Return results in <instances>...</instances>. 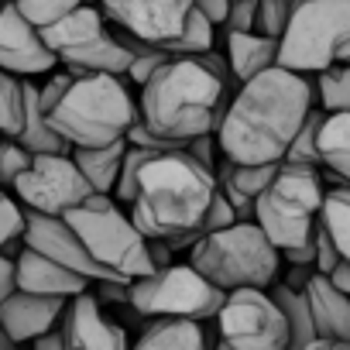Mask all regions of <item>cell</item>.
<instances>
[{"label": "cell", "mask_w": 350, "mask_h": 350, "mask_svg": "<svg viewBox=\"0 0 350 350\" xmlns=\"http://www.w3.org/2000/svg\"><path fill=\"white\" fill-rule=\"evenodd\" d=\"M323 117H326V110L312 103V107H309V113L302 117L299 131L292 134L288 148H285V161H306V165H319V148H316V141H319Z\"/></svg>", "instance_id": "cell-29"}, {"label": "cell", "mask_w": 350, "mask_h": 350, "mask_svg": "<svg viewBox=\"0 0 350 350\" xmlns=\"http://www.w3.org/2000/svg\"><path fill=\"white\" fill-rule=\"evenodd\" d=\"M312 103L316 86L309 72L268 66L227 96L213 127L220 154L241 165L282 161L292 134L299 131Z\"/></svg>", "instance_id": "cell-1"}, {"label": "cell", "mask_w": 350, "mask_h": 350, "mask_svg": "<svg viewBox=\"0 0 350 350\" xmlns=\"http://www.w3.org/2000/svg\"><path fill=\"white\" fill-rule=\"evenodd\" d=\"M86 4H100V0H86Z\"/></svg>", "instance_id": "cell-49"}, {"label": "cell", "mask_w": 350, "mask_h": 350, "mask_svg": "<svg viewBox=\"0 0 350 350\" xmlns=\"http://www.w3.org/2000/svg\"><path fill=\"white\" fill-rule=\"evenodd\" d=\"M31 151L18 141V137H0V189H11L14 186V179L31 165Z\"/></svg>", "instance_id": "cell-32"}, {"label": "cell", "mask_w": 350, "mask_h": 350, "mask_svg": "<svg viewBox=\"0 0 350 350\" xmlns=\"http://www.w3.org/2000/svg\"><path fill=\"white\" fill-rule=\"evenodd\" d=\"M96 8L110 25L134 35L137 42L165 45L179 38L193 0H100Z\"/></svg>", "instance_id": "cell-14"}, {"label": "cell", "mask_w": 350, "mask_h": 350, "mask_svg": "<svg viewBox=\"0 0 350 350\" xmlns=\"http://www.w3.org/2000/svg\"><path fill=\"white\" fill-rule=\"evenodd\" d=\"M45 117L69 141V148H93L127 134V127L137 120V100L131 96L124 76L83 72L69 79Z\"/></svg>", "instance_id": "cell-4"}, {"label": "cell", "mask_w": 350, "mask_h": 350, "mask_svg": "<svg viewBox=\"0 0 350 350\" xmlns=\"http://www.w3.org/2000/svg\"><path fill=\"white\" fill-rule=\"evenodd\" d=\"M11 4H14L28 21H35V25L42 28V25H52V21H59L62 14L76 11L79 4H86V0H11Z\"/></svg>", "instance_id": "cell-34"}, {"label": "cell", "mask_w": 350, "mask_h": 350, "mask_svg": "<svg viewBox=\"0 0 350 350\" xmlns=\"http://www.w3.org/2000/svg\"><path fill=\"white\" fill-rule=\"evenodd\" d=\"M319 220L329 230L336 251L343 261H350V186H336L329 193H323V206H319Z\"/></svg>", "instance_id": "cell-26"}, {"label": "cell", "mask_w": 350, "mask_h": 350, "mask_svg": "<svg viewBox=\"0 0 350 350\" xmlns=\"http://www.w3.org/2000/svg\"><path fill=\"white\" fill-rule=\"evenodd\" d=\"M193 8H196L200 14H206L217 28H224V18H227L230 0H193Z\"/></svg>", "instance_id": "cell-42"}, {"label": "cell", "mask_w": 350, "mask_h": 350, "mask_svg": "<svg viewBox=\"0 0 350 350\" xmlns=\"http://www.w3.org/2000/svg\"><path fill=\"white\" fill-rule=\"evenodd\" d=\"M59 329L66 336V350H124L127 333L103 312V302L86 288L66 299L59 316Z\"/></svg>", "instance_id": "cell-16"}, {"label": "cell", "mask_w": 350, "mask_h": 350, "mask_svg": "<svg viewBox=\"0 0 350 350\" xmlns=\"http://www.w3.org/2000/svg\"><path fill=\"white\" fill-rule=\"evenodd\" d=\"M306 302L319 347H350V295H343L326 275L312 271L306 282Z\"/></svg>", "instance_id": "cell-18"}, {"label": "cell", "mask_w": 350, "mask_h": 350, "mask_svg": "<svg viewBox=\"0 0 350 350\" xmlns=\"http://www.w3.org/2000/svg\"><path fill=\"white\" fill-rule=\"evenodd\" d=\"M350 42V0H299L278 38V66L319 72L333 66Z\"/></svg>", "instance_id": "cell-9"}, {"label": "cell", "mask_w": 350, "mask_h": 350, "mask_svg": "<svg viewBox=\"0 0 350 350\" xmlns=\"http://www.w3.org/2000/svg\"><path fill=\"white\" fill-rule=\"evenodd\" d=\"M144 329L134 340L141 350H203L210 336L203 333V319L189 316H141Z\"/></svg>", "instance_id": "cell-20"}, {"label": "cell", "mask_w": 350, "mask_h": 350, "mask_svg": "<svg viewBox=\"0 0 350 350\" xmlns=\"http://www.w3.org/2000/svg\"><path fill=\"white\" fill-rule=\"evenodd\" d=\"M21 241L35 251H42L45 258L59 261L62 268L83 275L86 282H100V278H124L110 268H103L90 251L86 244L79 241V234L69 227L66 217H49V213H38V210H25V234ZM127 282V278H124Z\"/></svg>", "instance_id": "cell-13"}, {"label": "cell", "mask_w": 350, "mask_h": 350, "mask_svg": "<svg viewBox=\"0 0 350 350\" xmlns=\"http://www.w3.org/2000/svg\"><path fill=\"white\" fill-rule=\"evenodd\" d=\"M158 154V151H148V148H137V144H127L124 148V158H120V172H117V183H113V200L117 203H131L134 193H137V175L144 168V161Z\"/></svg>", "instance_id": "cell-31"}, {"label": "cell", "mask_w": 350, "mask_h": 350, "mask_svg": "<svg viewBox=\"0 0 350 350\" xmlns=\"http://www.w3.org/2000/svg\"><path fill=\"white\" fill-rule=\"evenodd\" d=\"M66 220L103 268L124 275L127 282L154 271L148 258V237L134 227V220L117 206L110 193H93L83 206L69 210Z\"/></svg>", "instance_id": "cell-7"}, {"label": "cell", "mask_w": 350, "mask_h": 350, "mask_svg": "<svg viewBox=\"0 0 350 350\" xmlns=\"http://www.w3.org/2000/svg\"><path fill=\"white\" fill-rule=\"evenodd\" d=\"M326 278H329V282H333V285H336L343 295H350V261H343V258H340Z\"/></svg>", "instance_id": "cell-46"}, {"label": "cell", "mask_w": 350, "mask_h": 350, "mask_svg": "<svg viewBox=\"0 0 350 350\" xmlns=\"http://www.w3.org/2000/svg\"><path fill=\"white\" fill-rule=\"evenodd\" d=\"M227 62L237 86L268 66H278V38L261 31H227Z\"/></svg>", "instance_id": "cell-21"}, {"label": "cell", "mask_w": 350, "mask_h": 350, "mask_svg": "<svg viewBox=\"0 0 350 350\" xmlns=\"http://www.w3.org/2000/svg\"><path fill=\"white\" fill-rule=\"evenodd\" d=\"M234 220H237L234 206L227 203V196H224L220 189H213L210 210H206V217H203V234H206V230H220V227H227V224H234Z\"/></svg>", "instance_id": "cell-40"}, {"label": "cell", "mask_w": 350, "mask_h": 350, "mask_svg": "<svg viewBox=\"0 0 350 350\" xmlns=\"http://www.w3.org/2000/svg\"><path fill=\"white\" fill-rule=\"evenodd\" d=\"M323 175L319 165L306 161H278L271 183L254 196V224L268 234V241L285 251L309 241L312 224L323 206Z\"/></svg>", "instance_id": "cell-6"}, {"label": "cell", "mask_w": 350, "mask_h": 350, "mask_svg": "<svg viewBox=\"0 0 350 350\" xmlns=\"http://www.w3.org/2000/svg\"><path fill=\"white\" fill-rule=\"evenodd\" d=\"M14 282H18V288H25V292L62 295V299H69V295L90 288V282H86L83 275L62 268L59 261L45 258L42 251H35V247H28V244H21L18 254H14Z\"/></svg>", "instance_id": "cell-19"}, {"label": "cell", "mask_w": 350, "mask_h": 350, "mask_svg": "<svg viewBox=\"0 0 350 350\" xmlns=\"http://www.w3.org/2000/svg\"><path fill=\"white\" fill-rule=\"evenodd\" d=\"M316 100L326 113H350V62H333L316 72Z\"/></svg>", "instance_id": "cell-27"}, {"label": "cell", "mask_w": 350, "mask_h": 350, "mask_svg": "<svg viewBox=\"0 0 350 350\" xmlns=\"http://www.w3.org/2000/svg\"><path fill=\"white\" fill-rule=\"evenodd\" d=\"M312 244H316L312 268H316L319 275H329V271H333V265L340 261V251H336V244H333L329 230L323 227V220H316V224H312Z\"/></svg>", "instance_id": "cell-36"}, {"label": "cell", "mask_w": 350, "mask_h": 350, "mask_svg": "<svg viewBox=\"0 0 350 350\" xmlns=\"http://www.w3.org/2000/svg\"><path fill=\"white\" fill-rule=\"evenodd\" d=\"M11 193L25 210H38L49 217H66L69 210L83 206L96 189L72 161L69 151H38L31 165L14 179Z\"/></svg>", "instance_id": "cell-12"}, {"label": "cell", "mask_w": 350, "mask_h": 350, "mask_svg": "<svg viewBox=\"0 0 350 350\" xmlns=\"http://www.w3.org/2000/svg\"><path fill=\"white\" fill-rule=\"evenodd\" d=\"M0 4H4V0H0Z\"/></svg>", "instance_id": "cell-50"}, {"label": "cell", "mask_w": 350, "mask_h": 350, "mask_svg": "<svg viewBox=\"0 0 350 350\" xmlns=\"http://www.w3.org/2000/svg\"><path fill=\"white\" fill-rule=\"evenodd\" d=\"M11 347H18V343L8 336V329H4V326H0V350H11Z\"/></svg>", "instance_id": "cell-48"}, {"label": "cell", "mask_w": 350, "mask_h": 350, "mask_svg": "<svg viewBox=\"0 0 350 350\" xmlns=\"http://www.w3.org/2000/svg\"><path fill=\"white\" fill-rule=\"evenodd\" d=\"M124 148H127V137L110 141V144H93V148H69V154L96 193H113Z\"/></svg>", "instance_id": "cell-24"}, {"label": "cell", "mask_w": 350, "mask_h": 350, "mask_svg": "<svg viewBox=\"0 0 350 350\" xmlns=\"http://www.w3.org/2000/svg\"><path fill=\"white\" fill-rule=\"evenodd\" d=\"M42 38L52 49L55 62L72 72H113L124 76L131 52L127 45L117 38L113 25L103 18V11L96 4H79L76 11L62 14L52 25H42Z\"/></svg>", "instance_id": "cell-8"}, {"label": "cell", "mask_w": 350, "mask_h": 350, "mask_svg": "<svg viewBox=\"0 0 350 350\" xmlns=\"http://www.w3.org/2000/svg\"><path fill=\"white\" fill-rule=\"evenodd\" d=\"M316 148L319 165L340 179V186H350V113H326Z\"/></svg>", "instance_id": "cell-23"}, {"label": "cell", "mask_w": 350, "mask_h": 350, "mask_svg": "<svg viewBox=\"0 0 350 350\" xmlns=\"http://www.w3.org/2000/svg\"><path fill=\"white\" fill-rule=\"evenodd\" d=\"M14 288H18V282H14V258L0 251V302H4Z\"/></svg>", "instance_id": "cell-43"}, {"label": "cell", "mask_w": 350, "mask_h": 350, "mask_svg": "<svg viewBox=\"0 0 350 350\" xmlns=\"http://www.w3.org/2000/svg\"><path fill=\"white\" fill-rule=\"evenodd\" d=\"M21 86H25V117H21V131L14 134L31 154L38 151H69V141L52 127V120L45 117L42 110V100H38V83L31 76H21Z\"/></svg>", "instance_id": "cell-22"}, {"label": "cell", "mask_w": 350, "mask_h": 350, "mask_svg": "<svg viewBox=\"0 0 350 350\" xmlns=\"http://www.w3.org/2000/svg\"><path fill=\"white\" fill-rule=\"evenodd\" d=\"M189 265L224 292L241 285L268 288L278 278L282 254L254 220H234L220 230L200 234L189 247Z\"/></svg>", "instance_id": "cell-5"}, {"label": "cell", "mask_w": 350, "mask_h": 350, "mask_svg": "<svg viewBox=\"0 0 350 350\" xmlns=\"http://www.w3.org/2000/svg\"><path fill=\"white\" fill-rule=\"evenodd\" d=\"M271 299L278 302L282 316H285V326H288V347H319V336H316V326H312V312H309V302H306V292L302 288H292L285 282H271L268 285Z\"/></svg>", "instance_id": "cell-25"}, {"label": "cell", "mask_w": 350, "mask_h": 350, "mask_svg": "<svg viewBox=\"0 0 350 350\" xmlns=\"http://www.w3.org/2000/svg\"><path fill=\"white\" fill-rule=\"evenodd\" d=\"M172 247L161 241V237H148V258H151V265L154 268H165V265H172Z\"/></svg>", "instance_id": "cell-44"}, {"label": "cell", "mask_w": 350, "mask_h": 350, "mask_svg": "<svg viewBox=\"0 0 350 350\" xmlns=\"http://www.w3.org/2000/svg\"><path fill=\"white\" fill-rule=\"evenodd\" d=\"M234 90L213 76L196 55H172L141 83L137 117L161 137L186 144L217 127V117Z\"/></svg>", "instance_id": "cell-3"}, {"label": "cell", "mask_w": 350, "mask_h": 350, "mask_svg": "<svg viewBox=\"0 0 350 350\" xmlns=\"http://www.w3.org/2000/svg\"><path fill=\"white\" fill-rule=\"evenodd\" d=\"M21 117H25V86H21V76L0 69V134L14 137L21 131Z\"/></svg>", "instance_id": "cell-30"}, {"label": "cell", "mask_w": 350, "mask_h": 350, "mask_svg": "<svg viewBox=\"0 0 350 350\" xmlns=\"http://www.w3.org/2000/svg\"><path fill=\"white\" fill-rule=\"evenodd\" d=\"M213 42H217V25H213L206 14H200L196 8H189L179 38L165 42V49H168L172 55H203L206 49H213Z\"/></svg>", "instance_id": "cell-28"}, {"label": "cell", "mask_w": 350, "mask_h": 350, "mask_svg": "<svg viewBox=\"0 0 350 350\" xmlns=\"http://www.w3.org/2000/svg\"><path fill=\"white\" fill-rule=\"evenodd\" d=\"M254 14H258V0H230L224 28L227 31H254Z\"/></svg>", "instance_id": "cell-39"}, {"label": "cell", "mask_w": 350, "mask_h": 350, "mask_svg": "<svg viewBox=\"0 0 350 350\" xmlns=\"http://www.w3.org/2000/svg\"><path fill=\"white\" fill-rule=\"evenodd\" d=\"M96 299L113 306V302H127V282L124 278H100L96 282Z\"/></svg>", "instance_id": "cell-41"}, {"label": "cell", "mask_w": 350, "mask_h": 350, "mask_svg": "<svg viewBox=\"0 0 350 350\" xmlns=\"http://www.w3.org/2000/svg\"><path fill=\"white\" fill-rule=\"evenodd\" d=\"M312 271H316L312 265H292V268H288L285 285H292V288H306V282H309V275H312Z\"/></svg>", "instance_id": "cell-47"}, {"label": "cell", "mask_w": 350, "mask_h": 350, "mask_svg": "<svg viewBox=\"0 0 350 350\" xmlns=\"http://www.w3.org/2000/svg\"><path fill=\"white\" fill-rule=\"evenodd\" d=\"M224 288L200 275L193 265L172 261L127 282V306L137 316H189L210 323L224 302Z\"/></svg>", "instance_id": "cell-10"}, {"label": "cell", "mask_w": 350, "mask_h": 350, "mask_svg": "<svg viewBox=\"0 0 350 350\" xmlns=\"http://www.w3.org/2000/svg\"><path fill=\"white\" fill-rule=\"evenodd\" d=\"M21 234H25V206L18 203V196L0 189V247L18 241Z\"/></svg>", "instance_id": "cell-35"}, {"label": "cell", "mask_w": 350, "mask_h": 350, "mask_svg": "<svg viewBox=\"0 0 350 350\" xmlns=\"http://www.w3.org/2000/svg\"><path fill=\"white\" fill-rule=\"evenodd\" d=\"M0 137H4V134H0Z\"/></svg>", "instance_id": "cell-51"}, {"label": "cell", "mask_w": 350, "mask_h": 350, "mask_svg": "<svg viewBox=\"0 0 350 350\" xmlns=\"http://www.w3.org/2000/svg\"><path fill=\"white\" fill-rule=\"evenodd\" d=\"M55 55L42 38V28L28 21L11 0L0 4V69L14 76H49L55 69Z\"/></svg>", "instance_id": "cell-15"}, {"label": "cell", "mask_w": 350, "mask_h": 350, "mask_svg": "<svg viewBox=\"0 0 350 350\" xmlns=\"http://www.w3.org/2000/svg\"><path fill=\"white\" fill-rule=\"evenodd\" d=\"M217 343L230 350H285L288 347V326L271 299L268 288L261 285H241L227 288L217 316Z\"/></svg>", "instance_id": "cell-11"}, {"label": "cell", "mask_w": 350, "mask_h": 350, "mask_svg": "<svg viewBox=\"0 0 350 350\" xmlns=\"http://www.w3.org/2000/svg\"><path fill=\"white\" fill-rule=\"evenodd\" d=\"M38 350H66V336H62V329L59 326H52V329H45L42 336H35L31 340Z\"/></svg>", "instance_id": "cell-45"}, {"label": "cell", "mask_w": 350, "mask_h": 350, "mask_svg": "<svg viewBox=\"0 0 350 350\" xmlns=\"http://www.w3.org/2000/svg\"><path fill=\"white\" fill-rule=\"evenodd\" d=\"M217 189V175L186 148L158 151L137 175L127 217L144 237H161L172 251H189L203 234V217Z\"/></svg>", "instance_id": "cell-2"}, {"label": "cell", "mask_w": 350, "mask_h": 350, "mask_svg": "<svg viewBox=\"0 0 350 350\" xmlns=\"http://www.w3.org/2000/svg\"><path fill=\"white\" fill-rule=\"evenodd\" d=\"M295 4H299V0H258L254 31L271 35V38H282V31H285V25H288Z\"/></svg>", "instance_id": "cell-33"}, {"label": "cell", "mask_w": 350, "mask_h": 350, "mask_svg": "<svg viewBox=\"0 0 350 350\" xmlns=\"http://www.w3.org/2000/svg\"><path fill=\"white\" fill-rule=\"evenodd\" d=\"M203 168H210V172H217V161H220V144H217V134L213 131H206V134H196V137H189L186 144H183Z\"/></svg>", "instance_id": "cell-38"}, {"label": "cell", "mask_w": 350, "mask_h": 350, "mask_svg": "<svg viewBox=\"0 0 350 350\" xmlns=\"http://www.w3.org/2000/svg\"><path fill=\"white\" fill-rule=\"evenodd\" d=\"M62 309H66L62 295H38V292L14 288L4 302H0V326L8 329V336L14 343H31L45 329L59 326Z\"/></svg>", "instance_id": "cell-17"}, {"label": "cell", "mask_w": 350, "mask_h": 350, "mask_svg": "<svg viewBox=\"0 0 350 350\" xmlns=\"http://www.w3.org/2000/svg\"><path fill=\"white\" fill-rule=\"evenodd\" d=\"M127 144H137V148H148V151H175V148H183V144H175V141H168V137H161L158 131H151L141 117L127 127Z\"/></svg>", "instance_id": "cell-37"}]
</instances>
